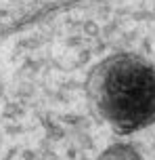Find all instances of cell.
<instances>
[{
	"label": "cell",
	"mask_w": 155,
	"mask_h": 160,
	"mask_svg": "<svg viewBox=\"0 0 155 160\" xmlns=\"http://www.w3.org/2000/svg\"><path fill=\"white\" fill-rule=\"evenodd\" d=\"M90 99L122 135L149 127L155 122V68L130 53L109 57L90 76Z\"/></svg>",
	"instance_id": "obj_1"
}]
</instances>
